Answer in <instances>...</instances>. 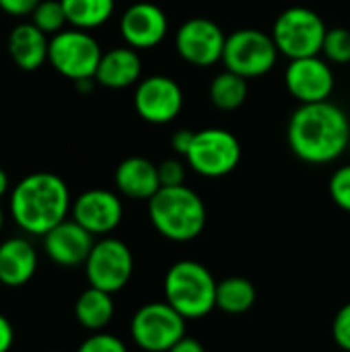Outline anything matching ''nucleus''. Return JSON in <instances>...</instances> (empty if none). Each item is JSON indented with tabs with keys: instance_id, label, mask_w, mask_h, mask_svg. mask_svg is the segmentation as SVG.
Instances as JSON below:
<instances>
[{
	"instance_id": "dca6fc26",
	"label": "nucleus",
	"mask_w": 350,
	"mask_h": 352,
	"mask_svg": "<svg viewBox=\"0 0 350 352\" xmlns=\"http://www.w3.org/2000/svg\"><path fill=\"white\" fill-rule=\"evenodd\" d=\"M95 235H91L85 227H80L74 219H66L56 225L52 231L43 235V250L45 256L58 266H80L87 262L93 245Z\"/></svg>"
},
{
	"instance_id": "6ab92c4d",
	"label": "nucleus",
	"mask_w": 350,
	"mask_h": 352,
	"mask_svg": "<svg viewBox=\"0 0 350 352\" xmlns=\"http://www.w3.org/2000/svg\"><path fill=\"white\" fill-rule=\"evenodd\" d=\"M140 74L142 62L138 52L130 45H124L103 52L95 80L105 89H128L140 80Z\"/></svg>"
},
{
	"instance_id": "1a4fd4ad",
	"label": "nucleus",
	"mask_w": 350,
	"mask_h": 352,
	"mask_svg": "<svg viewBox=\"0 0 350 352\" xmlns=\"http://www.w3.org/2000/svg\"><path fill=\"white\" fill-rule=\"evenodd\" d=\"M184 159L204 177H225L239 165L241 144L237 136L225 128H204L196 132Z\"/></svg>"
},
{
	"instance_id": "7ed1b4c3",
	"label": "nucleus",
	"mask_w": 350,
	"mask_h": 352,
	"mask_svg": "<svg viewBox=\"0 0 350 352\" xmlns=\"http://www.w3.org/2000/svg\"><path fill=\"white\" fill-rule=\"evenodd\" d=\"M149 219L165 239L186 243L204 231L206 206L188 186L161 188L149 200Z\"/></svg>"
},
{
	"instance_id": "39448f33",
	"label": "nucleus",
	"mask_w": 350,
	"mask_h": 352,
	"mask_svg": "<svg viewBox=\"0 0 350 352\" xmlns=\"http://www.w3.org/2000/svg\"><path fill=\"white\" fill-rule=\"evenodd\" d=\"M328 27L324 19L307 6H291L283 10L272 25V39L289 60L320 56Z\"/></svg>"
},
{
	"instance_id": "b1692460",
	"label": "nucleus",
	"mask_w": 350,
	"mask_h": 352,
	"mask_svg": "<svg viewBox=\"0 0 350 352\" xmlns=\"http://www.w3.org/2000/svg\"><path fill=\"white\" fill-rule=\"evenodd\" d=\"M256 287L243 276H229L217 285V307L225 314L239 316L254 307Z\"/></svg>"
},
{
	"instance_id": "ddd939ff",
	"label": "nucleus",
	"mask_w": 350,
	"mask_h": 352,
	"mask_svg": "<svg viewBox=\"0 0 350 352\" xmlns=\"http://www.w3.org/2000/svg\"><path fill=\"white\" fill-rule=\"evenodd\" d=\"M287 91L299 103H320L330 101L334 91V72L326 60L320 56L291 60L285 72Z\"/></svg>"
},
{
	"instance_id": "c9c22d12",
	"label": "nucleus",
	"mask_w": 350,
	"mask_h": 352,
	"mask_svg": "<svg viewBox=\"0 0 350 352\" xmlns=\"http://www.w3.org/2000/svg\"><path fill=\"white\" fill-rule=\"evenodd\" d=\"M2 227H4V212H2V206H0V233H2Z\"/></svg>"
},
{
	"instance_id": "c756f323",
	"label": "nucleus",
	"mask_w": 350,
	"mask_h": 352,
	"mask_svg": "<svg viewBox=\"0 0 350 352\" xmlns=\"http://www.w3.org/2000/svg\"><path fill=\"white\" fill-rule=\"evenodd\" d=\"M332 336L342 351L350 352V303L342 305L332 322Z\"/></svg>"
},
{
	"instance_id": "f8f14e48",
	"label": "nucleus",
	"mask_w": 350,
	"mask_h": 352,
	"mask_svg": "<svg viewBox=\"0 0 350 352\" xmlns=\"http://www.w3.org/2000/svg\"><path fill=\"white\" fill-rule=\"evenodd\" d=\"M184 107V91L182 87L165 76L153 74L138 80L134 91V109L136 113L155 126L173 122Z\"/></svg>"
},
{
	"instance_id": "473e14b6",
	"label": "nucleus",
	"mask_w": 350,
	"mask_h": 352,
	"mask_svg": "<svg viewBox=\"0 0 350 352\" xmlns=\"http://www.w3.org/2000/svg\"><path fill=\"white\" fill-rule=\"evenodd\" d=\"M14 342V330L12 324L8 322V318H4L0 314V352H8L12 349Z\"/></svg>"
},
{
	"instance_id": "c85d7f7f",
	"label": "nucleus",
	"mask_w": 350,
	"mask_h": 352,
	"mask_svg": "<svg viewBox=\"0 0 350 352\" xmlns=\"http://www.w3.org/2000/svg\"><path fill=\"white\" fill-rule=\"evenodd\" d=\"M76 352H128L126 344L105 332H97L91 338H87Z\"/></svg>"
},
{
	"instance_id": "2f4dec72",
	"label": "nucleus",
	"mask_w": 350,
	"mask_h": 352,
	"mask_svg": "<svg viewBox=\"0 0 350 352\" xmlns=\"http://www.w3.org/2000/svg\"><path fill=\"white\" fill-rule=\"evenodd\" d=\"M194 136H196L194 130H177V132L171 136V146H173V151H175L179 157H186L188 151H190V146H192V142H194Z\"/></svg>"
},
{
	"instance_id": "f3484780",
	"label": "nucleus",
	"mask_w": 350,
	"mask_h": 352,
	"mask_svg": "<svg viewBox=\"0 0 350 352\" xmlns=\"http://www.w3.org/2000/svg\"><path fill=\"white\" fill-rule=\"evenodd\" d=\"M116 188L132 200H151L161 190L159 169L144 157H128L116 169Z\"/></svg>"
},
{
	"instance_id": "6e6552de",
	"label": "nucleus",
	"mask_w": 350,
	"mask_h": 352,
	"mask_svg": "<svg viewBox=\"0 0 350 352\" xmlns=\"http://www.w3.org/2000/svg\"><path fill=\"white\" fill-rule=\"evenodd\" d=\"M132 340L146 352H167L186 336V318L167 301L142 305L130 322Z\"/></svg>"
},
{
	"instance_id": "e433bc0d",
	"label": "nucleus",
	"mask_w": 350,
	"mask_h": 352,
	"mask_svg": "<svg viewBox=\"0 0 350 352\" xmlns=\"http://www.w3.org/2000/svg\"><path fill=\"white\" fill-rule=\"evenodd\" d=\"M349 153H350V140H349Z\"/></svg>"
},
{
	"instance_id": "7c9ffc66",
	"label": "nucleus",
	"mask_w": 350,
	"mask_h": 352,
	"mask_svg": "<svg viewBox=\"0 0 350 352\" xmlns=\"http://www.w3.org/2000/svg\"><path fill=\"white\" fill-rule=\"evenodd\" d=\"M41 0H0V10L10 16H27L33 14Z\"/></svg>"
},
{
	"instance_id": "393cba45",
	"label": "nucleus",
	"mask_w": 350,
	"mask_h": 352,
	"mask_svg": "<svg viewBox=\"0 0 350 352\" xmlns=\"http://www.w3.org/2000/svg\"><path fill=\"white\" fill-rule=\"evenodd\" d=\"M31 23L45 35H56L64 29L68 21L60 0H41L31 14Z\"/></svg>"
},
{
	"instance_id": "423d86ee",
	"label": "nucleus",
	"mask_w": 350,
	"mask_h": 352,
	"mask_svg": "<svg viewBox=\"0 0 350 352\" xmlns=\"http://www.w3.org/2000/svg\"><path fill=\"white\" fill-rule=\"evenodd\" d=\"M101 56V45L89 31L62 29L50 37L47 62L56 72L70 78L72 82L95 78Z\"/></svg>"
},
{
	"instance_id": "2eb2a0df",
	"label": "nucleus",
	"mask_w": 350,
	"mask_h": 352,
	"mask_svg": "<svg viewBox=\"0 0 350 352\" xmlns=\"http://www.w3.org/2000/svg\"><path fill=\"white\" fill-rule=\"evenodd\" d=\"M169 29L167 14L153 2H134L120 19V33L124 41L134 50H151L159 45Z\"/></svg>"
},
{
	"instance_id": "4be33fe9",
	"label": "nucleus",
	"mask_w": 350,
	"mask_h": 352,
	"mask_svg": "<svg viewBox=\"0 0 350 352\" xmlns=\"http://www.w3.org/2000/svg\"><path fill=\"white\" fill-rule=\"evenodd\" d=\"M66 12V21L74 29L91 31L105 25L113 10L116 0H60Z\"/></svg>"
},
{
	"instance_id": "f704fd0d",
	"label": "nucleus",
	"mask_w": 350,
	"mask_h": 352,
	"mask_svg": "<svg viewBox=\"0 0 350 352\" xmlns=\"http://www.w3.org/2000/svg\"><path fill=\"white\" fill-rule=\"evenodd\" d=\"M6 192H8V175H6V171L0 167V198H2Z\"/></svg>"
},
{
	"instance_id": "4468645a",
	"label": "nucleus",
	"mask_w": 350,
	"mask_h": 352,
	"mask_svg": "<svg viewBox=\"0 0 350 352\" xmlns=\"http://www.w3.org/2000/svg\"><path fill=\"white\" fill-rule=\"evenodd\" d=\"M72 219L91 235H109L124 217V206L118 194L101 188L83 192L72 202Z\"/></svg>"
},
{
	"instance_id": "bb28decb",
	"label": "nucleus",
	"mask_w": 350,
	"mask_h": 352,
	"mask_svg": "<svg viewBox=\"0 0 350 352\" xmlns=\"http://www.w3.org/2000/svg\"><path fill=\"white\" fill-rule=\"evenodd\" d=\"M328 188L334 204L344 212H350V165H344L332 173Z\"/></svg>"
},
{
	"instance_id": "9b49d317",
	"label": "nucleus",
	"mask_w": 350,
	"mask_h": 352,
	"mask_svg": "<svg viewBox=\"0 0 350 352\" xmlns=\"http://www.w3.org/2000/svg\"><path fill=\"white\" fill-rule=\"evenodd\" d=\"M227 35L223 29L206 19V16H192L179 25L175 33V50L182 60L192 66H212L223 60Z\"/></svg>"
},
{
	"instance_id": "72a5a7b5",
	"label": "nucleus",
	"mask_w": 350,
	"mask_h": 352,
	"mask_svg": "<svg viewBox=\"0 0 350 352\" xmlns=\"http://www.w3.org/2000/svg\"><path fill=\"white\" fill-rule=\"evenodd\" d=\"M167 352H206V351H204V346H202L198 340L184 336L179 342H175V344H173V346H171Z\"/></svg>"
},
{
	"instance_id": "9d476101",
	"label": "nucleus",
	"mask_w": 350,
	"mask_h": 352,
	"mask_svg": "<svg viewBox=\"0 0 350 352\" xmlns=\"http://www.w3.org/2000/svg\"><path fill=\"white\" fill-rule=\"evenodd\" d=\"M132 272H134V256L130 248L113 237L95 241L85 262V274L89 287L101 289L111 295L120 293L130 283Z\"/></svg>"
},
{
	"instance_id": "20e7f679",
	"label": "nucleus",
	"mask_w": 350,
	"mask_h": 352,
	"mask_svg": "<svg viewBox=\"0 0 350 352\" xmlns=\"http://www.w3.org/2000/svg\"><path fill=\"white\" fill-rule=\"evenodd\" d=\"M217 285L206 266L182 260L165 274V301L186 320H198L217 307Z\"/></svg>"
},
{
	"instance_id": "cd10ccee",
	"label": "nucleus",
	"mask_w": 350,
	"mask_h": 352,
	"mask_svg": "<svg viewBox=\"0 0 350 352\" xmlns=\"http://www.w3.org/2000/svg\"><path fill=\"white\" fill-rule=\"evenodd\" d=\"M159 169V179L161 188H175V186H186V165L179 159H165L157 165Z\"/></svg>"
},
{
	"instance_id": "5701e85b",
	"label": "nucleus",
	"mask_w": 350,
	"mask_h": 352,
	"mask_svg": "<svg viewBox=\"0 0 350 352\" xmlns=\"http://www.w3.org/2000/svg\"><path fill=\"white\" fill-rule=\"evenodd\" d=\"M248 93H250V85H248V78L231 72V70H225L221 74H217L208 87V97H210V103L221 109V111H235L239 109L245 99H248Z\"/></svg>"
},
{
	"instance_id": "aec40b11",
	"label": "nucleus",
	"mask_w": 350,
	"mask_h": 352,
	"mask_svg": "<svg viewBox=\"0 0 350 352\" xmlns=\"http://www.w3.org/2000/svg\"><path fill=\"white\" fill-rule=\"evenodd\" d=\"M37 270L35 248L23 237H10L0 243V283L17 289L27 285Z\"/></svg>"
},
{
	"instance_id": "412c9836",
	"label": "nucleus",
	"mask_w": 350,
	"mask_h": 352,
	"mask_svg": "<svg viewBox=\"0 0 350 352\" xmlns=\"http://www.w3.org/2000/svg\"><path fill=\"white\" fill-rule=\"evenodd\" d=\"M113 297L111 293H105L101 289L89 287L83 291L74 303V316L76 322L91 330V332H101L113 318Z\"/></svg>"
},
{
	"instance_id": "f03ea898",
	"label": "nucleus",
	"mask_w": 350,
	"mask_h": 352,
	"mask_svg": "<svg viewBox=\"0 0 350 352\" xmlns=\"http://www.w3.org/2000/svg\"><path fill=\"white\" fill-rule=\"evenodd\" d=\"M72 210L66 182L47 171L23 177L10 192V217L19 229L43 237Z\"/></svg>"
},
{
	"instance_id": "a878e982",
	"label": "nucleus",
	"mask_w": 350,
	"mask_h": 352,
	"mask_svg": "<svg viewBox=\"0 0 350 352\" xmlns=\"http://www.w3.org/2000/svg\"><path fill=\"white\" fill-rule=\"evenodd\" d=\"M322 54L326 60L334 64H350V31L347 27L328 29L322 45Z\"/></svg>"
},
{
	"instance_id": "0eeeda50",
	"label": "nucleus",
	"mask_w": 350,
	"mask_h": 352,
	"mask_svg": "<svg viewBox=\"0 0 350 352\" xmlns=\"http://www.w3.org/2000/svg\"><path fill=\"white\" fill-rule=\"evenodd\" d=\"M278 54L281 52L272 35L248 27L227 35L221 62L225 64V70H231L250 80L268 74L274 68Z\"/></svg>"
},
{
	"instance_id": "a211bd4d",
	"label": "nucleus",
	"mask_w": 350,
	"mask_h": 352,
	"mask_svg": "<svg viewBox=\"0 0 350 352\" xmlns=\"http://www.w3.org/2000/svg\"><path fill=\"white\" fill-rule=\"evenodd\" d=\"M8 56L25 72H33L47 62L50 39L33 23H19L8 35Z\"/></svg>"
},
{
	"instance_id": "f257e3e1",
	"label": "nucleus",
	"mask_w": 350,
	"mask_h": 352,
	"mask_svg": "<svg viewBox=\"0 0 350 352\" xmlns=\"http://www.w3.org/2000/svg\"><path fill=\"white\" fill-rule=\"evenodd\" d=\"M349 116L332 101L299 103L287 126L289 148L309 165L336 161L349 151Z\"/></svg>"
}]
</instances>
